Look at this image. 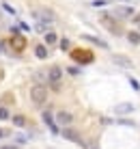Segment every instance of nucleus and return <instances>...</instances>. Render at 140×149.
I'll return each mask as SVG.
<instances>
[{
	"label": "nucleus",
	"instance_id": "1",
	"mask_svg": "<svg viewBox=\"0 0 140 149\" xmlns=\"http://www.w3.org/2000/svg\"><path fill=\"white\" fill-rule=\"evenodd\" d=\"M30 100H33L37 106L45 104V100H48V91H45V86L43 84H35L33 89H30Z\"/></svg>",
	"mask_w": 140,
	"mask_h": 149
},
{
	"label": "nucleus",
	"instance_id": "2",
	"mask_svg": "<svg viewBox=\"0 0 140 149\" xmlns=\"http://www.w3.org/2000/svg\"><path fill=\"white\" fill-rule=\"evenodd\" d=\"M99 22H101V24H103V26H106L108 30H110L112 35H121V28H119L116 19H114V17H110L108 13H101V15H99Z\"/></svg>",
	"mask_w": 140,
	"mask_h": 149
},
{
	"label": "nucleus",
	"instance_id": "3",
	"mask_svg": "<svg viewBox=\"0 0 140 149\" xmlns=\"http://www.w3.org/2000/svg\"><path fill=\"white\" fill-rule=\"evenodd\" d=\"M9 45H11V48H15L17 52H22V50L26 48V37L17 35V28H13V35H11V39H9Z\"/></svg>",
	"mask_w": 140,
	"mask_h": 149
},
{
	"label": "nucleus",
	"instance_id": "4",
	"mask_svg": "<svg viewBox=\"0 0 140 149\" xmlns=\"http://www.w3.org/2000/svg\"><path fill=\"white\" fill-rule=\"evenodd\" d=\"M33 15H35V19H37V22H45V24H52V22L56 19V15L52 13V11H48V9H45V11H35Z\"/></svg>",
	"mask_w": 140,
	"mask_h": 149
},
{
	"label": "nucleus",
	"instance_id": "5",
	"mask_svg": "<svg viewBox=\"0 0 140 149\" xmlns=\"http://www.w3.org/2000/svg\"><path fill=\"white\" fill-rule=\"evenodd\" d=\"M60 78H63V69H60L58 65H52L48 69V80L52 84H56V82H60Z\"/></svg>",
	"mask_w": 140,
	"mask_h": 149
},
{
	"label": "nucleus",
	"instance_id": "6",
	"mask_svg": "<svg viewBox=\"0 0 140 149\" xmlns=\"http://www.w3.org/2000/svg\"><path fill=\"white\" fill-rule=\"evenodd\" d=\"M56 121H58L60 125L69 127V125H71V121H73V115H71V112H67V110H60L58 115H56Z\"/></svg>",
	"mask_w": 140,
	"mask_h": 149
},
{
	"label": "nucleus",
	"instance_id": "7",
	"mask_svg": "<svg viewBox=\"0 0 140 149\" xmlns=\"http://www.w3.org/2000/svg\"><path fill=\"white\" fill-rule=\"evenodd\" d=\"M71 56H73L78 63H82V65H84V63H91V61H93V54H91V52H84V50H76Z\"/></svg>",
	"mask_w": 140,
	"mask_h": 149
},
{
	"label": "nucleus",
	"instance_id": "8",
	"mask_svg": "<svg viewBox=\"0 0 140 149\" xmlns=\"http://www.w3.org/2000/svg\"><path fill=\"white\" fill-rule=\"evenodd\" d=\"M60 134H63L67 141H73V143H80V145H84V143H82V138H80V134H78L76 130H71V127H65Z\"/></svg>",
	"mask_w": 140,
	"mask_h": 149
},
{
	"label": "nucleus",
	"instance_id": "9",
	"mask_svg": "<svg viewBox=\"0 0 140 149\" xmlns=\"http://www.w3.org/2000/svg\"><path fill=\"white\" fill-rule=\"evenodd\" d=\"M41 117H43V123H45V125L50 127L52 132H54V134H60V130H58V127H56V123H54V117H52L50 112H43V115H41Z\"/></svg>",
	"mask_w": 140,
	"mask_h": 149
},
{
	"label": "nucleus",
	"instance_id": "10",
	"mask_svg": "<svg viewBox=\"0 0 140 149\" xmlns=\"http://www.w3.org/2000/svg\"><path fill=\"white\" fill-rule=\"evenodd\" d=\"M112 61H114L116 65H121V67H132V61H129L127 56H123V54H114Z\"/></svg>",
	"mask_w": 140,
	"mask_h": 149
},
{
	"label": "nucleus",
	"instance_id": "11",
	"mask_svg": "<svg viewBox=\"0 0 140 149\" xmlns=\"http://www.w3.org/2000/svg\"><path fill=\"white\" fill-rule=\"evenodd\" d=\"M84 39L86 41H91L93 45H99V48H108V43L103 39H99V37H93V35H84Z\"/></svg>",
	"mask_w": 140,
	"mask_h": 149
},
{
	"label": "nucleus",
	"instance_id": "12",
	"mask_svg": "<svg viewBox=\"0 0 140 149\" xmlns=\"http://www.w3.org/2000/svg\"><path fill=\"white\" fill-rule=\"evenodd\" d=\"M132 13H134L132 7H121V9H116V17H132Z\"/></svg>",
	"mask_w": 140,
	"mask_h": 149
},
{
	"label": "nucleus",
	"instance_id": "13",
	"mask_svg": "<svg viewBox=\"0 0 140 149\" xmlns=\"http://www.w3.org/2000/svg\"><path fill=\"white\" fill-rule=\"evenodd\" d=\"M132 110H134V106H132V104H119L116 108H114L116 115H125V112H132Z\"/></svg>",
	"mask_w": 140,
	"mask_h": 149
},
{
	"label": "nucleus",
	"instance_id": "14",
	"mask_svg": "<svg viewBox=\"0 0 140 149\" xmlns=\"http://www.w3.org/2000/svg\"><path fill=\"white\" fill-rule=\"evenodd\" d=\"M127 39H129V43H134V45H140V33H136V30H129Z\"/></svg>",
	"mask_w": 140,
	"mask_h": 149
},
{
	"label": "nucleus",
	"instance_id": "15",
	"mask_svg": "<svg viewBox=\"0 0 140 149\" xmlns=\"http://www.w3.org/2000/svg\"><path fill=\"white\" fill-rule=\"evenodd\" d=\"M35 54H37V58H48V48L45 45H37Z\"/></svg>",
	"mask_w": 140,
	"mask_h": 149
},
{
	"label": "nucleus",
	"instance_id": "16",
	"mask_svg": "<svg viewBox=\"0 0 140 149\" xmlns=\"http://www.w3.org/2000/svg\"><path fill=\"white\" fill-rule=\"evenodd\" d=\"M35 30H37V33H50V24H45V22H37V26H35Z\"/></svg>",
	"mask_w": 140,
	"mask_h": 149
},
{
	"label": "nucleus",
	"instance_id": "17",
	"mask_svg": "<svg viewBox=\"0 0 140 149\" xmlns=\"http://www.w3.org/2000/svg\"><path fill=\"white\" fill-rule=\"evenodd\" d=\"M13 123H15L17 127H24V125H26V117H24V115H15V117H13Z\"/></svg>",
	"mask_w": 140,
	"mask_h": 149
},
{
	"label": "nucleus",
	"instance_id": "18",
	"mask_svg": "<svg viewBox=\"0 0 140 149\" xmlns=\"http://www.w3.org/2000/svg\"><path fill=\"white\" fill-rule=\"evenodd\" d=\"M56 39H58V37H56V33H54V30H50V33H45V43H56Z\"/></svg>",
	"mask_w": 140,
	"mask_h": 149
},
{
	"label": "nucleus",
	"instance_id": "19",
	"mask_svg": "<svg viewBox=\"0 0 140 149\" xmlns=\"http://www.w3.org/2000/svg\"><path fill=\"white\" fill-rule=\"evenodd\" d=\"M9 108H4V106H0V121H4V119H9Z\"/></svg>",
	"mask_w": 140,
	"mask_h": 149
},
{
	"label": "nucleus",
	"instance_id": "20",
	"mask_svg": "<svg viewBox=\"0 0 140 149\" xmlns=\"http://www.w3.org/2000/svg\"><path fill=\"white\" fill-rule=\"evenodd\" d=\"M2 9H4V11H7L9 15H15V9L11 7V4H7V2H4V4H2Z\"/></svg>",
	"mask_w": 140,
	"mask_h": 149
},
{
	"label": "nucleus",
	"instance_id": "21",
	"mask_svg": "<svg viewBox=\"0 0 140 149\" xmlns=\"http://www.w3.org/2000/svg\"><path fill=\"white\" fill-rule=\"evenodd\" d=\"M129 82H132V89H136V91H140V84H138V80H136V78H132Z\"/></svg>",
	"mask_w": 140,
	"mask_h": 149
},
{
	"label": "nucleus",
	"instance_id": "22",
	"mask_svg": "<svg viewBox=\"0 0 140 149\" xmlns=\"http://www.w3.org/2000/svg\"><path fill=\"white\" fill-rule=\"evenodd\" d=\"M67 48H69V41L63 39V41H60V50H67Z\"/></svg>",
	"mask_w": 140,
	"mask_h": 149
},
{
	"label": "nucleus",
	"instance_id": "23",
	"mask_svg": "<svg viewBox=\"0 0 140 149\" xmlns=\"http://www.w3.org/2000/svg\"><path fill=\"white\" fill-rule=\"evenodd\" d=\"M7 134H11V132H7V130H2V127H0V138H4Z\"/></svg>",
	"mask_w": 140,
	"mask_h": 149
},
{
	"label": "nucleus",
	"instance_id": "24",
	"mask_svg": "<svg viewBox=\"0 0 140 149\" xmlns=\"http://www.w3.org/2000/svg\"><path fill=\"white\" fill-rule=\"evenodd\" d=\"M134 22H138V24H140V15H136V17H134Z\"/></svg>",
	"mask_w": 140,
	"mask_h": 149
},
{
	"label": "nucleus",
	"instance_id": "25",
	"mask_svg": "<svg viewBox=\"0 0 140 149\" xmlns=\"http://www.w3.org/2000/svg\"><path fill=\"white\" fill-rule=\"evenodd\" d=\"M2 149H17V147H2Z\"/></svg>",
	"mask_w": 140,
	"mask_h": 149
},
{
	"label": "nucleus",
	"instance_id": "26",
	"mask_svg": "<svg viewBox=\"0 0 140 149\" xmlns=\"http://www.w3.org/2000/svg\"><path fill=\"white\" fill-rule=\"evenodd\" d=\"M123 2H127V0H123Z\"/></svg>",
	"mask_w": 140,
	"mask_h": 149
}]
</instances>
